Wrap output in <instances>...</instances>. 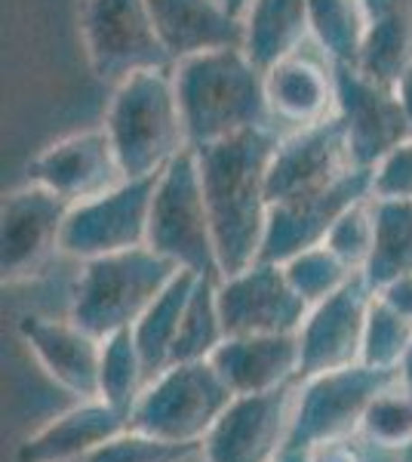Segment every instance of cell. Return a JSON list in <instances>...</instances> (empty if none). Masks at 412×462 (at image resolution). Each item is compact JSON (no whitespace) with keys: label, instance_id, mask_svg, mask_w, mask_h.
Wrapping results in <instances>:
<instances>
[{"label":"cell","instance_id":"1","mask_svg":"<svg viewBox=\"0 0 412 462\" xmlns=\"http://www.w3.org/2000/svg\"><path fill=\"white\" fill-rule=\"evenodd\" d=\"M277 143L280 136L271 126H259V130L194 148L209 219H213L222 278L243 272L246 265L261 259L268 216H271L268 170H271Z\"/></svg>","mask_w":412,"mask_h":462},{"label":"cell","instance_id":"2","mask_svg":"<svg viewBox=\"0 0 412 462\" xmlns=\"http://www.w3.org/2000/svg\"><path fill=\"white\" fill-rule=\"evenodd\" d=\"M191 148L271 126L265 71L243 47H219L172 65Z\"/></svg>","mask_w":412,"mask_h":462},{"label":"cell","instance_id":"3","mask_svg":"<svg viewBox=\"0 0 412 462\" xmlns=\"http://www.w3.org/2000/svg\"><path fill=\"white\" fill-rule=\"evenodd\" d=\"M105 130L126 179L163 173L185 148H191L172 69L139 71L114 84Z\"/></svg>","mask_w":412,"mask_h":462},{"label":"cell","instance_id":"4","mask_svg":"<svg viewBox=\"0 0 412 462\" xmlns=\"http://www.w3.org/2000/svg\"><path fill=\"white\" fill-rule=\"evenodd\" d=\"M179 272L182 268L151 247L87 259L74 284L69 318L99 339L133 330Z\"/></svg>","mask_w":412,"mask_h":462},{"label":"cell","instance_id":"5","mask_svg":"<svg viewBox=\"0 0 412 462\" xmlns=\"http://www.w3.org/2000/svg\"><path fill=\"white\" fill-rule=\"evenodd\" d=\"M148 247L167 256L182 272H191L197 278H222L219 256H215L213 219H209L194 148H185L157 176Z\"/></svg>","mask_w":412,"mask_h":462},{"label":"cell","instance_id":"6","mask_svg":"<svg viewBox=\"0 0 412 462\" xmlns=\"http://www.w3.org/2000/svg\"><path fill=\"white\" fill-rule=\"evenodd\" d=\"M234 398L213 361L169 364L139 394L130 426L163 441L204 444Z\"/></svg>","mask_w":412,"mask_h":462},{"label":"cell","instance_id":"7","mask_svg":"<svg viewBox=\"0 0 412 462\" xmlns=\"http://www.w3.org/2000/svg\"><path fill=\"white\" fill-rule=\"evenodd\" d=\"M397 379H400L397 370H376L366 364L298 379L289 447H314L320 441L357 435L372 398Z\"/></svg>","mask_w":412,"mask_h":462},{"label":"cell","instance_id":"8","mask_svg":"<svg viewBox=\"0 0 412 462\" xmlns=\"http://www.w3.org/2000/svg\"><path fill=\"white\" fill-rule=\"evenodd\" d=\"M80 28L93 74L105 84H121L139 71L172 69L148 0H84Z\"/></svg>","mask_w":412,"mask_h":462},{"label":"cell","instance_id":"9","mask_svg":"<svg viewBox=\"0 0 412 462\" xmlns=\"http://www.w3.org/2000/svg\"><path fill=\"white\" fill-rule=\"evenodd\" d=\"M157 176L124 179L102 195L71 204L62 235L65 256L87 263V259L111 256V253L148 247Z\"/></svg>","mask_w":412,"mask_h":462},{"label":"cell","instance_id":"10","mask_svg":"<svg viewBox=\"0 0 412 462\" xmlns=\"http://www.w3.org/2000/svg\"><path fill=\"white\" fill-rule=\"evenodd\" d=\"M71 204L56 191L28 182L13 189L0 207V274L4 284L32 281L62 253Z\"/></svg>","mask_w":412,"mask_h":462},{"label":"cell","instance_id":"11","mask_svg":"<svg viewBox=\"0 0 412 462\" xmlns=\"http://www.w3.org/2000/svg\"><path fill=\"white\" fill-rule=\"evenodd\" d=\"M333 80L335 117L344 126L351 158L361 170H372L391 148L412 139L397 87L370 78L357 65H333Z\"/></svg>","mask_w":412,"mask_h":462},{"label":"cell","instance_id":"12","mask_svg":"<svg viewBox=\"0 0 412 462\" xmlns=\"http://www.w3.org/2000/svg\"><path fill=\"white\" fill-rule=\"evenodd\" d=\"M298 383L237 394L200 444V462H271L289 444Z\"/></svg>","mask_w":412,"mask_h":462},{"label":"cell","instance_id":"13","mask_svg":"<svg viewBox=\"0 0 412 462\" xmlns=\"http://www.w3.org/2000/svg\"><path fill=\"white\" fill-rule=\"evenodd\" d=\"M228 337L250 333H298L311 305L292 290L280 263L256 259L243 272L224 274L215 287Z\"/></svg>","mask_w":412,"mask_h":462},{"label":"cell","instance_id":"14","mask_svg":"<svg viewBox=\"0 0 412 462\" xmlns=\"http://www.w3.org/2000/svg\"><path fill=\"white\" fill-rule=\"evenodd\" d=\"M372 296L376 290L370 287V281L363 274H354L339 293L311 305L298 327V357H302L298 374L302 379L361 364Z\"/></svg>","mask_w":412,"mask_h":462},{"label":"cell","instance_id":"15","mask_svg":"<svg viewBox=\"0 0 412 462\" xmlns=\"http://www.w3.org/2000/svg\"><path fill=\"white\" fill-rule=\"evenodd\" d=\"M351 170H361L351 158L348 136L339 117L298 126L289 136H280L268 170V195L271 204L298 195H311L339 182Z\"/></svg>","mask_w":412,"mask_h":462},{"label":"cell","instance_id":"16","mask_svg":"<svg viewBox=\"0 0 412 462\" xmlns=\"http://www.w3.org/2000/svg\"><path fill=\"white\" fill-rule=\"evenodd\" d=\"M366 198H370V170H351L348 176L320 191L277 200L271 204V216H268L261 259L287 263L296 253L320 247L329 228L339 222V216Z\"/></svg>","mask_w":412,"mask_h":462},{"label":"cell","instance_id":"17","mask_svg":"<svg viewBox=\"0 0 412 462\" xmlns=\"http://www.w3.org/2000/svg\"><path fill=\"white\" fill-rule=\"evenodd\" d=\"M124 179V167L117 161L114 143H111L105 124L59 139L28 163V182L56 191L69 204L102 195Z\"/></svg>","mask_w":412,"mask_h":462},{"label":"cell","instance_id":"18","mask_svg":"<svg viewBox=\"0 0 412 462\" xmlns=\"http://www.w3.org/2000/svg\"><path fill=\"white\" fill-rule=\"evenodd\" d=\"M19 337L37 357L47 376L78 401L99 398V361L102 339L74 320H52L25 315L19 320Z\"/></svg>","mask_w":412,"mask_h":462},{"label":"cell","instance_id":"19","mask_svg":"<svg viewBox=\"0 0 412 462\" xmlns=\"http://www.w3.org/2000/svg\"><path fill=\"white\" fill-rule=\"evenodd\" d=\"M209 361L234 394H265L302 379L298 333L228 337Z\"/></svg>","mask_w":412,"mask_h":462},{"label":"cell","instance_id":"20","mask_svg":"<svg viewBox=\"0 0 412 462\" xmlns=\"http://www.w3.org/2000/svg\"><path fill=\"white\" fill-rule=\"evenodd\" d=\"M172 65L219 47H243V25L222 0H148Z\"/></svg>","mask_w":412,"mask_h":462},{"label":"cell","instance_id":"21","mask_svg":"<svg viewBox=\"0 0 412 462\" xmlns=\"http://www.w3.org/2000/svg\"><path fill=\"white\" fill-rule=\"evenodd\" d=\"M124 429H130L124 410L105 404L102 398H87L28 438L19 447V462H80Z\"/></svg>","mask_w":412,"mask_h":462},{"label":"cell","instance_id":"22","mask_svg":"<svg viewBox=\"0 0 412 462\" xmlns=\"http://www.w3.org/2000/svg\"><path fill=\"white\" fill-rule=\"evenodd\" d=\"M265 93L274 124L311 126L335 115L333 65H317L302 53L280 59L265 71Z\"/></svg>","mask_w":412,"mask_h":462},{"label":"cell","instance_id":"23","mask_svg":"<svg viewBox=\"0 0 412 462\" xmlns=\"http://www.w3.org/2000/svg\"><path fill=\"white\" fill-rule=\"evenodd\" d=\"M366 13V37L357 69L381 84L412 69V0H361Z\"/></svg>","mask_w":412,"mask_h":462},{"label":"cell","instance_id":"24","mask_svg":"<svg viewBox=\"0 0 412 462\" xmlns=\"http://www.w3.org/2000/svg\"><path fill=\"white\" fill-rule=\"evenodd\" d=\"M243 50L261 71L298 53L308 28V0H250L243 19Z\"/></svg>","mask_w":412,"mask_h":462},{"label":"cell","instance_id":"25","mask_svg":"<svg viewBox=\"0 0 412 462\" xmlns=\"http://www.w3.org/2000/svg\"><path fill=\"white\" fill-rule=\"evenodd\" d=\"M194 284H197V274L179 272L176 278L169 281V287L151 302V309H148L145 315L136 320V327H133V339H136L142 364H145V370H148V383H151L160 370L169 367L172 348H176V339H179V327H182Z\"/></svg>","mask_w":412,"mask_h":462},{"label":"cell","instance_id":"26","mask_svg":"<svg viewBox=\"0 0 412 462\" xmlns=\"http://www.w3.org/2000/svg\"><path fill=\"white\" fill-rule=\"evenodd\" d=\"M372 200V253L363 278L381 290L394 278L412 272V200Z\"/></svg>","mask_w":412,"mask_h":462},{"label":"cell","instance_id":"27","mask_svg":"<svg viewBox=\"0 0 412 462\" xmlns=\"http://www.w3.org/2000/svg\"><path fill=\"white\" fill-rule=\"evenodd\" d=\"M308 28L329 65H357L366 37L361 0H308Z\"/></svg>","mask_w":412,"mask_h":462},{"label":"cell","instance_id":"28","mask_svg":"<svg viewBox=\"0 0 412 462\" xmlns=\"http://www.w3.org/2000/svg\"><path fill=\"white\" fill-rule=\"evenodd\" d=\"M215 287H219V278H197V284L191 290L188 309H185L182 327H179V339L176 348H172L169 364L209 361L215 348L228 339Z\"/></svg>","mask_w":412,"mask_h":462},{"label":"cell","instance_id":"29","mask_svg":"<svg viewBox=\"0 0 412 462\" xmlns=\"http://www.w3.org/2000/svg\"><path fill=\"white\" fill-rule=\"evenodd\" d=\"M148 385V370L133 339V330H117L102 339V361H99V398L105 404L133 413L139 394Z\"/></svg>","mask_w":412,"mask_h":462},{"label":"cell","instance_id":"30","mask_svg":"<svg viewBox=\"0 0 412 462\" xmlns=\"http://www.w3.org/2000/svg\"><path fill=\"white\" fill-rule=\"evenodd\" d=\"M412 346V320H407L397 309H391L381 296H372L370 318L363 333V357L361 364L376 370H397Z\"/></svg>","mask_w":412,"mask_h":462},{"label":"cell","instance_id":"31","mask_svg":"<svg viewBox=\"0 0 412 462\" xmlns=\"http://www.w3.org/2000/svg\"><path fill=\"white\" fill-rule=\"evenodd\" d=\"M280 265H283V272H287L292 290L308 305L329 300V296L339 293L354 274H361L351 265H344L326 244L296 253V256H289L287 263H280Z\"/></svg>","mask_w":412,"mask_h":462},{"label":"cell","instance_id":"32","mask_svg":"<svg viewBox=\"0 0 412 462\" xmlns=\"http://www.w3.org/2000/svg\"><path fill=\"white\" fill-rule=\"evenodd\" d=\"M361 435L385 447L412 450V394L403 389L400 379L372 398L363 413Z\"/></svg>","mask_w":412,"mask_h":462},{"label":"cell","instance_id":"33","mask_svg":"<svg viewBox=\"0 0 412 462\" xmlns=\"http://www.w3.org/2000/svg\"><path fill=\"white\" fill-rule=\"evenodd\" d=\"M200 457V444H176L163 438L145 435L139 429H124L111 441L96 447L80 462H188Z\"/></svg>","mask_w":412,"mask_h":462},{"label":"cell","instance_id":"34","mask_svg":"<svg viewBox=\"0 0 412 462\" xmlns=\"http://www.w3.org/2000/svg\"><path fill=\"white\" fill-rule=\"evenodd\" d=\"M372 235H376V226H372V200L366 198L339 216V222L329 228L324 244L344 265H351L354 272L363 274L372 253Z\"/></svg>","mask_w":412,"mask_h":462},{"label":"cell","instance_id":"35","mask_svg":"<svg viewBox=\"0 0 412 462\" xmlns=\"http://www.w3.org/2000/svg\"><path fill=\"white\" fill-rule=\"evenodd\" d=\"M370 198L412 200V139L391 148L370 170Z\"/></svg>","mask_w":412,"mask_h":462},{"label":"cell","instance_id":"36","mask_svg":"<svg viewBox=\"0 0 412 462\" xmlns=\"http://www.w3.org/2000/svg\"><path fill=\"white\" fill-rule=\"evenodd\" d=\"M308 453H311V462H361L354 435L335 438V441H320V444L308 447Z\"/></svg>","mask_w":412,"mask_h":462},{"label":"cell","instance_id":"37","mask_svg":"<svg viewBox=\"0 0 412 462\" xmlns=\"http://www.w3.org/2000/svg\"><path fill=\"white\" fill-rule=\"evenodd\" d=\"M376 293L385 300L391 309L400 311L403 318L412 320V272L409 274H400V278H394L391 284H385Z\"/></svg>","mask_w":412,"mask_h":462},{"label":"cell","instance_id":"38","mask_svg":"<svg viewBox=\"0 0 412 462\" xmlns=\"http://www.w3.org/2000/svg\"><path fill=\"white\" fill-rule=\"evenodd\" d=\"M397 96H400V106H403V115H407L409 136H412V69L397 80Z\"/></svg>","mask_w":412,"mask_h":462},{"label":"cell","instance_id":"39","mask_svg":"<svg viewBox=\"0 0 412 462\" xmlns=\"http://www.w3.org/2000/svg\"><path fill=\"white\" fill-rule=\"evenodd\" d=\"M271 462H311V453H308V447H289L287 444Z\"/></svg>","mask_w":412,"mask_h":462},{"label":"cell","instance_id":"40","mask_svg":"<svg viewBox=\"0 0 412 462\" xmlns=\"http://www.w3.org/2000/svg\"><path fill=\"white\" fill-rule=\"evenodd\" d=\"M400 385L412 394V346H409V352H407V357H403V364H400Z\"/></svg>","mask_w":412,"mask_h":462},{"label":"cell","instance_id":"41","mask_svg":"<svg viewBox=\"0 0 412 462\" xmlns=\"http://www.w3.org/2000/svg\"><path fill=\"white\" fill-rule=\"evenodd\" d=\"M224 6H228V13L234 19H243V13H246V6H250V0H222Z\"/></svg>","mask_w":412,"mask_h":462}]
</instances>
